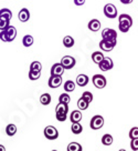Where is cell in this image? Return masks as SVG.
I'll list each match as a JSON object with an SVG mask.
<instances>
[{
  "instance_id": "1",
  "label": "cell",
  "mask_w": 138,
  "mask_h": 151,
  "mask_svg": "<svg viewBox=\"0 0 138 151\" xmlns=\"http://www.w3.org/2000/svg\"><path fill=\"white\" fill-rule=\"evenodd\" d=\"M133 26V19L129 14H123L118 17V29L122 32H128L130 27Z\"/></svg>"
},
{
  "instance_id": "2",
  "label": "cell",
  "mask_w": 138,
  "mask_h": 151,
  "mask_svg": "<svg viewBox=\"0 0 138 151\" xmlns=\"http://www.w3.org/2000/svg\"><path fill=\"white\" fill-rule=\"evenodd\" d=\"M67 112H69V104L59 101L55 108V117L57 121H65L67 118Z\"/></svg>"
},
{
  "instance_id": "3",
  "label": "cell",
  "mask_w": 138,
  "mask_h": 151,
  "mask_svg": "<svg viewBox=\"0 0 138 151\" xmlns=\"http://www.w3.org/2000/svg\"><path fill=\"white\" fill-rule=\"evenodd\" d=\"M44 136L49 140H57L59 138V131L53 126H47L44 128Z\"/></svg>"
},
{
  "instance_id": "4",
  "label": "cell",
  "mask_w": 138,
  "mask_h": 151,
  "mask_svg": "<svg viewBox=\"0 0 138 151\" xmlns=\"http://www.w3.org/2000/svg\"><path fill=\"white\" fill-rule=\"evenodd\" d=\"M104 126V118L100 116V114H96L94 116L93 118L91 119V122H90V127L91 129L93 130H98L100 128Z\"/></svg>"
},
{
  "instance_id": "5",
  "label": "cell",
  "mask_w": 138,
  "mask_h": 151,
  "mask_svg": "<svg viewBox=\"0 0 138 151\" xmlns=\"http://www.w3.org/2000/svg\"><path fill=\"white\" fill-rule=\"evenodd\" d=\"M92 81H93V85L95 86L97 89H103L107 85L106 78L102 75H94L92 78Z\"/></svg>"
},
{
  "instance_id": "6",
  "label": "cell",
  "mask_w": 138,
  "mask_h": 151,
  "mask_svg": "<svg viewBox=\"0 0 138 151\" xmlns=\"http://www.w3.org/2000/svg\"><path fill=\"white\" fill-rule=\"evenodd\" d=\"M117 43V40H107V39H103L100 41V48L103 50V51H107L110 52L112 51L114 47Z\"/></svg>"
},
{
  "instance_id": "7",
  "label": "cell",
  "mask_w": 138,
  "mask_h": 151,
  "mask_svg": "<svg viewBox=\"0 0 138 151\" xmlns=\"http://www.w3.org/2000/svg\"><path fill=\"white\" fill-rule=\"evenodd\" d=\"M117 8L113 4H107L104 7V14L110 19H114L117 17Z\"/></svg>"
},
{
  "instance_id": "8",
  "label": "cell",
  "mask_w": 138,
  "mask_h": 151,
  "mask_svg": "<svg viewBox=\"0 0 138 151\" xmlns=\"http://www.w3.org/2000/svg\"><path fill=\"white\" fill-rule=\"evenodd\" d=\"M61 63H62V66L64 67V69H72L73 67L75 66L76 63V60L75 58H73L72 56H64L61 59Z\"/></svg>"
},
{
  "instance_id": "9",
  "label": "cell",
  "mask_w": 138,
  "mask_h": 151,
  "mask_svg": "<svg viewBox=\"0 0 138 151\" xmlns=\"http://www.w3.org/2000/svg\"><path fill=\"white\" fill-rule=\"evenodd\" d=\"M102 38L103 39H107V40H117V32L114 29L105 28L102 31Z\"/></svg>"
},
{
  "instance_id": "10",
  "label": "cell",
  "mask_w": 138,
  "mask_h": 151,
  "mask_svg": "<svg viewBox=\"0 0 138 151\" xmlns=\"http://www.w3.org/2000/svg\"><path fill=\"white\" fill-rule=\"evenodd\" d=\"M48 85L50 88L52 89H55V88H59L60 86L62 85V77L61 76H52L50 77V79L48 81Z\"/></svg>"
},
{
  "instance_id": "11",
  "label": "cell",
  "mask_w": 138,
  "mask_h": 151,
  "mask_svg": "<svg viewBox=\"0 0 138 151\" xmlns=\"http://www.w3.org/2000/svg\"><path fill=\"white\" fill-rule=\"evenodd\" d=\"M113 67H114V63H113V60H112L110 58H104V59L98 63V68H100L102 71H108V70H110Z\"/></svg>"
},
{
  "instance_id": "12",
  "label": "cell",
  "mask_w": 138,
  "mask_h": 151,
  "mask_svg": "<svg viewBox=\"0 0 138 151\" xmlns=\"http://www.w3.org/2000/svg\"><path fill=\"white\" fill-rule=\"evenodd\" d=\"M64 67L62 66V63H54L51 68V75L52 76H62L64 73Z\"/></svg>"
},
{
  "instance_id": "13",
  "label": "cell",
  "mask_w": 138,
  "mask_h": 151,
  "mask_svg": "<svg viewBox=\"0 0 138 151\" xmlns=\"http://www.w3.org/2000/svg\"><path fill=\"white\" fill-rule=\"evenodd\" d=\"M18 18L21 22H27L29 19H30V11L27 8H22L20 10L19 14H18Z\"/></svg>"
},
{
  "instance_id": "14",
  "label": "cell",
  "mask_w": 138,
  "mask_h": 151,
  "mask_svg": "<svg viewBox=\"0 0 138 151\" xmlns=\"http://www.w3.org/2000/svg\"><path fill=\"white\" fill-rule=\"evenodd\" d=\"M87 27H88V29H90L91 31H94V32L98 31L100 28V20H97V19H92L90 22H88V24H87Z\"/></svg>"
},
{
  "instance_id": "15",
  "label": "cell",
  "mask_w": 138,
  "mask_h": 151,
  "mask_svg": "<svg viewBox=\"0 0 138 151\" xmlns=\"http://www.w3.org/2000/svg\"><path fill=\"white\" fill-rule=\"evenodd\" d=\"M88 77L86 75H79L76 77V85H79L80 87H85L88 83Z\"/></svg>"
},
{
  "instance_id": "16",
  "label": "cell",
  "mask_w": 138,
  "mask_h": 151,
  "mask_svg": "<svg viewBox=\"0 0 138 151\" xmlns=\"http://www.w3.org/2000/svg\"><path fill=\"white\" fill-rule=\"evenodd\" d=\"M70 119H71L72 123L73 122H80L82 120V112L80 110H73L70 116Z\"/></svg>"
},
{
  "instance_id": "17",
  "label": "cell",
  "mask_w": 138,
  "mask_h": 151,
  "mask_svg": "<svg viewBox=\"0 0 138 151\" xmlns=\"http://www.w3.org/2000/svg\"><path fill=\"white\" fill-rule=\"evenodd\" d=\"M6 32H7L8 37H9L10 42L13 41L14 39H16V37H17V29L14 28L13 26H9L8 28L6 29Z\"/></svg>"
},
{
  "instance_id": "18",
  "label": "cell",
  "mask_w": 138,
  "mask_h": 151,
  "mask_svg": "<svg viewBox=\"0 0 138 151\" xmlns=\"http://www.w3.org/2000/svg\"><path fill=\"white\" fill-rule=\"evenodd\" d=\"M104 58H105L104 55L100 51H95V52H93V53H92V60H93V62H95L96 65H98V63H100Z\"/></svg>"
},
{
  "instance_id": "19",
  "label": "cell",
  "mask_w": 138,
  "mask_h": 151,
  "mask_svg": "<svg viewBox=\"0 0 138 151\" xmlns=\"http://www.w3.org/2000/svg\"><path fill=\"white\" fill-rule=\"evenodd\" d=\"M6 133H7V136H9V137L14 136V134L17 133V126L13 124V123L8 124V126L6 127Z\"/></svg>"
},
{
  "instance_id": "20",
  "label": "cell",
  "mask_w": 138,
  "mask_h": 151,
  "mask_svg": "<svg viewBox=\"0 0 138 151\" xmlns=\"http://www.w3.org/2000/svg\"><path fill=\"white\" fill-rule=\"evenodd\" d=\"M34 40H33V37L32 36H30V35H27V36H24L23 39H22V45H23L24 47H31L32 45H33Z\"/></svg>"
},
{
  "instance_id": "21",
  "label": "cell",
  "mask_w": 138,
  "mask_h": 151,
  "mask_svg": "<svg viewBox=\"0 0 138 151\" xmlns=\"http://www.w3.org/2000/svg\"><path fill=\"white\" fill-rule=\"evenodd\" d=\"M71 130L74 134H80L83 131V127H82V124L80 122H73L72 123Z\"/></svg>"
},
{
  "instance_id": "22",
  "label": "cell",
  "mask_w": 138,
  "mask_h": 151,
  "mask_svg": "<svg viewBox=\"0 0 138 151\" xmlns=\"http://www.w3.org/2000/svg\"><path fill=\"white\" fill-rule=\"evenodd\" d=\"M88 104H90V102H87L84 98H80V99L77 100V107H79V109L81 110V111H83V110H86V109L88 108Z\"/></svg>"
},
{
  "instance_id": "23",
  "label": "cell",
  "mask_w": 138,
  "mask_h": 151,
  "mask_svg": "<svg viewBox=\"0 0 138 151\" xmlns=\"http://www.w3.org/2000/svg\"><path fill=\"white\" fill-rule=\"evenodd\" d=\"M74 43H75V41H74V39L71 36H67V37L63 38V45H64V47L72 48L74 46Z\"/></svg>"
},
{
  "instance_id": "24",
  "label": "cell",
  "mask_w": 138,
  "mask_h": 151,
  "mask_svg": "<svg viewBox=\"0 0 138 151\" xmlns=\"http://www.w3.org/2000/svg\"><path fill=\"white\" fill-rule=\"evenodd\" d=\"M67 151H82L83 150V148L80 143H77V142H71L67 148Z\"/></svg>"
},
{
  "instance_id": "25",
  "label": "cell",
  "mask_w": 138,
  "mask_h": 151,
  "mask_svg": "<svg viewBox=\"0 0 138 151\" xmlns=\"http://www.w3.org/2000/svg\"><path fill=\"white\" fill-rule=\"evenodd\" d=\"M64 90L67 92H73L75 90V83L72 80H67L64 82Z\"/></svg>"
},
{
  "instance_id": "26",
  "label": "cell",
  "mask_w": 138,
  "mask_h": 151,
  "mask_svg": "<svg viewBox=\"0 0 138 151\" xmlns=\"http://www.w3.org/2000/svg\"><path fill=\"white\" fill-rule=\"evenodd\" d=\"M0 18H5V19H11L12 18V12L11 10H9L8 8H4V9L0 10Z\"/></svg>"
},
{
  "instance_id": "27",
  "label": "cell",
  "mask_w": 138,
  "mask_h": 151,
  "mask_svg": "<svg viewBox=\"0 0 138 151\" xmlns=\"http://www.w3.org/2000/svg\"><path fill=\"white\" fill-rule=\"evenodd\" d=\"M102 143H103L104 146H106V147L110 146V145L113 143V137H112L110 134H108V133L104 134V136L102 137Z\"/></svg>"
},
{
  "instance_id": "28",
  "label": "cell",
  "mask_w": 138,
  "mask_h": 151,
  "mask_svg": "<svg viewBox=\"0 0 138 151\" xmlns=\"http://www.w3.org/2000/svg\"><path fill=\"white\" fill-rule=\"evenodd\" d=\"M40 102L43 104V106H48L51 102V96L49 93H43L41 94L40 97Z\"/></svg>"
},
{
  "instance_id": "29",
  "label": "cell",
  "mask_w": 138,
  "mask_h": 151,
  "mask_svg": "<svg viewBox=\"0 0 138 151\" xmlns=\"http://www.w3.org/2000/svg\"><path fill=\"white\" fill-rule=\"evenodd\" d=\"M40 77H41V71L29 70V79L30 80H38Z\"/></svg>"
},
{
  "instance_id": "30",
  "label": "cell",
  "mask_w": 138,
  "mask_h": 151,
  "mask_svg": "<svg viewBox=\"0 0 138 151\" xmlns=\"http://www.w3.org/2000/svg\"><path fill=\"white\" fill-rule=\"evenodd\" d=\"M10 26V20L9 19L0 18V30H6Z\"/></svg>"
},
{
  "instance_id": "31",
  "label": "cell",
  "mask_w": 138,
  "mask_h": 151,
  "mask_svg": "<svg viewBox=\"0 0 138 151\" xmlns=\"http://www.w3.org/2000/svg\"><path fill=\"white\" fill-rule=\"evenodd\" d=\"M30 70H33V71H41L42 70V65H41V62L39 61H33L31 63V66H30Z\"/></svg>"
},
{
  "instance_id": "32",
  "label": "cell",
  "mask_w": 138,
  "mask_h": 151,
  "mask_svg": "<svg viewBox=\"0 0 138 151\" xmlns=\"http://www.w3.org/2000/svg\"><path fill=\"white\" fill-rule=\"evenodd\" d=\"M59 101L60 102H64V104H69L71 101V98L67 93H62L60 97H59Z\"/></svg>"
},
{
  "instance_id": "33",
  "label": "cell",
  "mask_w": 138,
  "mask_h": 151,
  "mask_svg": "<svg viewBox=\"0 0 138 151\" xmlns=\"http://www.w3.org/2000/svg\"><path fill=\"white\" fill-rule=\"evenodd\" d=\"M82 98H84L87 102L91 104V102L93 101V94H92V92H90V91H85V92H83V94H82Z\"/></svg>"
},
{
  "instance_id": "34",
  "label": "cell",
  "mask_w": 138,
  "mask_h": 151,
  "mask_svg": "<svg viewBox=\"0 0 138 151\" xmlns=\"http://www.w3.org/2000/svg\"><path fill=\"white\" fill-rule=\"evenodd\" d=\"M129 138L130 139L138 138V127H134L129 130Z\"/></svg>"
},
{
  "instance_id": "35",
  "label": "cell",
  "mask_w": 138,
  "mask_h": 151,
  "mask_svg": "<svg viewBox=\"0 0 138 151\" xmlns=\"http://www.w3.org/2000/svg\"><path fill=\"white\" fill-rule=\"evenodd\" d=\"M0 39L4 42H10V39L8 37L7 32H6V30H1V32H0Z\"/></svg>"
},
{
  "instance_id": "36",
  "label": "cell",
  "mask_w": 138,
  "mask_h": 151,
  "mask_svg": "<svg viewBox=\"0 0 138 151\" xmlns=\"http://www.w3.org/2000/svg\"><path fill=\"white\" fill-rule=\"evenodd\" d=\"M130 148H132V150H134V151L138 150V138L132 139V141H130Z\"/></svg>"
},
{
  "instance_id": "37",
  "label": "cell",
  "mask_w": 138,
  "mask_h": 151,
  "mask_svg": "<svg viewBox=\"0 0 138 151\" xmlns=\"http://www.w3.org/2000/svg\"><path fill=\"white\" fill-rule=\"evenodd\" d=\"M85 4V0H74V5L76 6H83Z\"/></svg>"
},
{
  "instance_id": "38",
  "label": "cell",
  "mask_w": 138,
  "mask_h": 151,
  "mask_svg": "<svg viewBox=\"0 0 138 151\" xmlns=\"http://www.w3.org/2000/svg\"><path fill=\"white\" fill-rule=\"evenodd\" d=\"M123 5H129V4H132L134 0H119Z\"/></svg>"
},
{
  "instance_id": "39",
  "label": "cell",
  "mask_w": 138,
  "mask_h": 151,
  "mask_svg": "<svg viewBox=\"0 0 138 151\" xmlns=\"http://www.w3.org/2000/svg\"><path fill=\"white\" fill-rule=\"evenodd\" d=\"M0 151H6V148L2 145H0Z\"/></svg>"
}]
</instances>
